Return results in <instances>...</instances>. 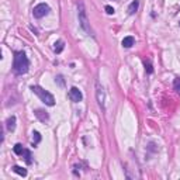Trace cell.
Listing matches in <instances>:
<instances>
[{
	"label": "cell",
	"mask_w": 180,
	"mask_h": 180,
	"mask_svg": "<svg viewBox=\"0 0 180 180\" xmlns=\"http://www.w3.org/2000/svg\"><path fill=\"white\" fill-rule=\"evenodd\" d=\"M28 66H30V62L28 58L24 52H15L14 54V59H13V70H14L15 75H24L27 73Z\"/></svg>",
	"instance_id": "1"
},
{
	"label": "cell",
	"mask_w": 180,
	"mask_h": 180,
	"mask_svg": "<svg viewBox=\"0 0 180 180\" xmlns=\"http://www.w3.org/2000/svg\"><path fill=\"white\" fill-rule=\"evenodd\" d=\"M31 90H33V93H35L46 106H55V99H54V96L49 92H46L45 89H42L41 86H37V85L31 86Z\"/></svg>",
	"instance_id": "2"
},
{
	"label": "cell",
	"mask_w": 180,
	"mask_h": 180,
	"mask_svg": "<svg viewBox=\"0 0 180 180\" xmlns=\"http://www.w3.org/2000/svg\"><path fill=\"white\" fill-rule=\"evenodd\" d=\"M77 14H79V23L80 27L86 31V33H90V25H89V20H87V14H86V9L83 2L77 3Z\"/></svg>",
	"instance_id": "3"
},
{
	"label": "cell",
	"mask_w": 180,
	"mask_h": 180,
	"mask_svg": "<svg viewBox=\"0 0 180 180\" xmlns=\"http://www.w3.org/2000/svg\"><path fill=\"white\" fill-rule=\"evenodd\" d=\"M48 13H49V6H48V4L40 3V4H37V6L34 7L33 14H34L35 19H42L44 15H46Z\"/></svg>",
	"instance_id": "4"
},
{
	"label": "cell",
	"mask_w": 180,
	"mask_h": 180,
	"mask_svg": "<svg viewBox=\"0 0 180 180\" xmlns=\"http://www.w3.org/2000/svg\"><path fill=\"white\" fill-rule=\"evenodd\" d=\"M69 97L72 101H75V103H79V101L83 100V94L82 92H80L77 87H72L69 90Z\"/></svg>",
	"instance_id": "5"
},
{
	"label": "cell",
	"mask_w": 180,
	"mask_h": 180,
	"mask_svg": "<svg viewBox=\"0 0 180 180\" xmlns=\"http://www.w3.org/2000/svg\"><path fill=\"white\" fill-rule=\"evenodd\" d=\"M35 117H37L41 122H46L49 120L48 113H46V111H44V110H41V108H37V110H35Z\"/></svg>",
	"instance_id": "6"
},
{
	"label": "cell",
	"mask_w": 180,
	"mask_h": 180,
	"mask_svg": "<svg viewBox=\"0 0 180 180\" xmlns=\"http://www.w3.org/2000/svg\"><path fill=\"white\" fill-rule=\"evenodd\" d=\"M104 92H103V89L100 87V85L97 83V100H99V104H100V107L104 110Z\"/></svg>",
	"instance_id": "7"
},
{
	"label": "cell",
	"mask_w": 180,
	"mask_h": 180,
	"mask_svg": "<svg viewBox=\"0 0 180 180\" xmlns=\"http://www.w3.org/2000/svg\"><path fill=\"white\" fill-rule=\"evenodd\" d=\"M6 127H7V130H9V131H14V128H15V117L14 116H11V117H9V118H7Z\"/></svg>",
	"instance_id": "8"
},
{
	"label": "cell",
	"mask_w": 180,
	"mask_h": 180,
	"mask_svg": "<svg viewBox=\"0 0 180 180\" xmlns=\"http://www.w3.org/2000/svg\"><path fill=\"white\" fill-rule=\"evenodd\" d=\"M121 44H122L124 48H131V46L135 44V40H134V37H125Z\"/></svg>",
	"instance_id": "9"
},
{
	"label": "cell",
	"mask_w": 180,
	"mask_h": 180,
	"mask_svg": "<svg viewBox=\"0 0 180 180\" xmlns=\"http://www.w3.org/2000/svg\"><path fill=\"white\" fill-rule=\"evenodd\" d=\"M138 6H139V0H134V2L130 4V7H128V13H130V14H135V13H137V10H138Z\"/></svg>",
	"instance_id": "10"
},
{
	"label": "cell",
	"mask_w": 180,
	"mask_h": 180,
	"mask_svg": "<svg viewBox=\"0 0 180 180\" xmlns=\"http://www.w3.org/2000/svg\"><path fill=\"white\" fill-rule=\"evenodd\" d=\"M64 48H65V42H64V41H56L55 46H54V51H55L56 54H61V52L64 51Z\"/></svg>",
	"instance_id": "11"
},
{
	"label": "cell",
	"mask_w": 180,
	"mask_h": 180,
	"mask_svg": "<svg viewBox=\"0 0 180 180\" xmlns=\"http://www.w3.org/2000/svg\"><path fill=\"white\" fill-rule=\"evenodd\" d=\"M13 172L20 174V176H23V177L27 176V170H25L24 168H20V166H13Z\"/></svg>",
	"instance_id": "12"
},
{
	"label": "cell",
	"mask_w": 180,
	"mask_h": 180,
	"mask_svg": "<svg viewBox=\"0 0 180 180\" xmlns=\"http://www.w3.org/2000/svg\"><path fill=\"white\" fill-rule=\"evenodd\" d=\"M13 151H14L15 155H23V152H24V148H23L21 143H15L14 147H13Z\"/></svg>",
	"instance_id": "13"
},
{
	"label": "cell",
	"mask_w": 180,
	"mask_h": 180,
	"mask_svg": "<svg viewBox=\"0 0 180 180\" xmlns=\"http://www.w3.org/2000/svg\"><path fill=\"white\" fill-rule=\"evenodd\" d=\"M23 155H24V159H25V162H27V165H31L33 163V156H31V152L28 149H24V152H23Z\"/></svg>",
	"instance_id": "14"
},
{
	"label": "cell",
	"mask_w": 180,
	"mask_h": 180,
	"mask_svg": "<svg viewBox=\"0 0 180 180\" xmlns=\"http://www.w3.org/2000/svg\"><path fill=\"white\" fill-rule=\"evenodd\" d=\"M40 141H41L40 132H38V131H34L33 132V143H34V147H35V145H38V143H40Z\"/></svg>",
	"instance_id": "15"
},
{
	"label": "cell",
	"mask_w": 180,
	"mask_h": 180,
	"mask_svg": "<svg viewBox=\"0 0 180 180\" xmlns=\"http://www.w3.org/2000/svg\"><path fill=\"white\" fill-rule=\"evenodd\" d=\"M173 87H174V90H176V93H179V94H180V76L174 79V82H173Z\"/></svg>",
	"instance_id": "16"
},
{
	"label": "cell",
	"mask_w": 180,
	"mask_h": 180,
	"mask_svg": "<svg viewBox=\"0 0 180 180\" xmlns=\"http://www.w3.org/2000/svg\"><path fill=\"white\" fill-rule=\"evenodd\" d=\"M145 70H147V73H152V72H153L152 65H151L149 62H147V61H145Z\"/></svg>",
	"instance_id": "17"
},
{
	"label": "cell",
	"mask_w": 180,
	"mask_h": 180,
	"mask_svg": "<svg viewBox=\"0 0 180 180\" xmlns=\"http://www.w3.org/2000/svg\"><path fill=\"white\" fill-rule=\"evenodd\" d=\"M106 13L111 15V14H114V13H116V10H114L111 6H106Z\"/></svg>",
	"instance_id": "18"
}]
</instances>
